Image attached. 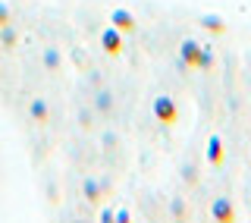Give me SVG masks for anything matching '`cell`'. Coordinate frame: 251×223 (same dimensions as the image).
<instances>
[{"mask_svg": "<svg viewBox=\"0 0 251 223\" xmlns=\"http://www.w3.org/2000/svg\"><path fill=\"white\" fill-rule=\"evenodd\" d=\"M6 19H10V10H6V6H0V26H3Z\"/></svg>", "mask_w": 251, "mask_h": 223, "instance_id": "cell-11", "label": "cell"}, {"mask_svg": "<svg viewBox=\"0 0 251 223\" xmlns=\"http://www.w3.org/2000/svg\"><path fill=\"white\" fill-rule=\"evenodd\" d=\"M210 214H214V220H232L235 217V214H232V204L226 201V198L214 201V211H210Z\"/></svg>", "mask_w": 251, "mask_h": 223, "instance_id": "cell-6", "label": "cell"}, {"mask_svg": "<svg viewBox=\"0 0 251 223\" xmlns=\"http://www.w3.org/2000/svg\"><path fill=\"white\" fill-rule=\"evenodd\" d=\"M207 161L210 164H223V141H220L217 135H210V141H207Z\"/></svg>", "mask_w": 251, "mask_h": 223, "instance_id": "cell-5", "label": "cell"}, {"mask_svg": "<svg viewBox=\"0 0 251 223\" xmlns=\"http://www.w3.org/2000/svg\"><path fill=\"white\" fill-rule=\"evenodd\" d=\"M204 28H210L214 35H220L226 26H223V19H217V16H204Z\"/></svg>", "mask_w": 251, "mask_h": 223, "instance_id": "cell-7", "label": "cell"}, {"mask_svg": "<svg viewBox=\"0 0 251 223\" xmlns=\"http://www.w3.org/2000/svg\"><path fill=\"white\" fill-rule=\"evenodd\" d=\"M113 26L120 31H132L135 28V16H132L129 10H113Z\"/></svg>", "mask_w": 251, "mask_h": 223, "instance_id": "cell-4", "label": "cell"}, {"mask_svg": "<svg viewBox=\"0 0 251 223\" xmlns=\"http://www.w3.org/2000/svg\"><path fill=\"white\" fill-rule=\"evenodd\" d=\"M100 44H104V51L107 54H120L123 51V38H120V28H107L104 35H100Z\"/></svg>", "mask_w": 251, "mask_h": 223, "instance_id": "cell-3", "label": "cell"}, {"mask_svg": "<svg viewBox=\"0 0 251 223\" xmlns=\"http://www.w3.org/2000/svg\"><path fill=\"white\" fill-rule=\"evenodd\" d=\"M31 116H35V119H44V116H47L44 101H35V104H31Z\"/></svg>", "mask_w": 251, "mask_h": 223, "instance_id": "cell-8", "label": "cell"}, {"mask_svg": "<svg viewBox=\"0 0 251 223\" xmlns=\"http://www.w3.org/2000/svg\"><path fill=\"white\" fill-rule=\"evenodd\" d=\"M154 113H157V119H160V123H176V104H173L170 98H157L154 101Z\"/></svg>", "mask_w": 251, "mask_h": 223, "instance_id": "cell-2", "label": "cell"}, {"mask_svg": "<svg viewBox=\"0 0 251 223\" xmlns=\"http://www.w3.org/2000/svg\"><path fill=\"white\" fill-rule=\"evenodd\" d=\"M182 63H185V66H201V69H207V66H210V54L201 51L195 41H182Z\"/></svg>", "mask_w": 251, "mask_h": 223, "instance_id": "cell-1", "label": "cell"}, {"mask_svg": "<svg viewBox=\"0 0 251 223\" xmlns=\"http://www.w3.org/2000/svg\"><path fill=\"white\" fill-rule=\"evenodd\" d=\"M85 195H88V198H98V186H94V182H88V186H85Z\"/></svg>", "mask_w": 251, "mask_h": 223, "instance_id": "cell-10", "label": "cell"}, {"mask_svg": "<svg viewBox=\"0 0 251 223\" xmlns=\"http://www.w3.org/2000/svg\"><path fill=\"white\" fill-rule=\"evenodd\" d=\"M0 41H3V44H10V47H13V44H16V35H13V31H10V28H0Z\"/></svg>", "mask_w": 251, "mask_h": 223, "instance_id": "cell-9", "label": "cell"}]
</instances>
